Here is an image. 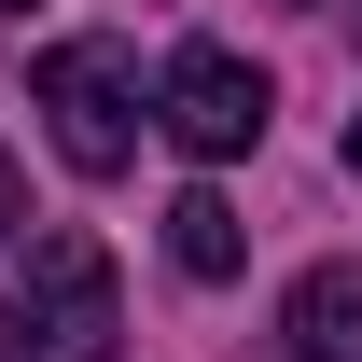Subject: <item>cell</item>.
Masks as SVG:
<instances>
[{"instance_id":"cell-1","label":"cell","mask_w":362,"mask_h":362,"mask_svg":"<svg viewBox=\"0 0 362 362\" xmlns=\"http://www.w3.org/2000/svg\"><path fill=\"white\" fill-rule=\"evenodd\" d=\"M112 334H126L112 251H98V237H28V265H14V307H0V349H14V362H98Z\"/></svg>"},{"instance_id":"cell-2","label":"cell","mask_w":362,"mask_h":362,"mask_svg":"<svg viewBox=\"0 0 362 362\" xmlns=\"http://www.w3.org/2000/svg\"><path fill=\"white\" fill-rule=\"evenodd\" d=\"M28 112L56 126V153H70L84 181H112V168L139 153V126H153V112H139V56H126V42H56L42 70H28Z\"/></svg>"},{"instance_id":"cell-3","label":"cell","mask_w":362,"mask_h":362,"mask_svg":"<svg viewBox=\"0 0 362 362\" xmlns=\"http://www.w3.org/2000/svg\"><path fill=\"white\" fill-rule=\"evenodd\" d=\"M153 126H168L195 168H223V153H251V139L279 126V84H265L237 42H181L168 70H153Z\"/></svg>"},{"instance_id":"cell-4","label":"cell","mask_w":362,"mask_h":362,"mask_svg":"<svg viewBox=\"0 0 362 362\" xmlns=\"http://www.w3.org/2000/svg\"><path fill=\"white\" fill-rule=\"evenodd\" d=\"M279 334H293V362H362V265H307Z\"/></svg>"},{"instance_id":"cell-5","label":"cell","mask_w":362,"mask_h":362,"mask_svg":"<svg viewBox=\"0 0 362 362\" xmlns=\"http://www.w3.org/2000/svg\"><path fill=\"white\" fill-rule=\"evenodd\" d=\"M168 265H181V279H237V265H251V223H237L209 181H195V195H168Z\"/></svg>"},{"instance_id":"cell-6","label":"cell","mask_w":362,"mask_h":362,"mask_svg":"<svg viewBox=\"0 0 362 362\" xmlns=\"http://www.w3.org/2000/svg\"><path fill=\"white\" fill-rule=\"evenodd\" d=\"M14 223H28V195H14V153H0V251H14Z\"/></svg>"},{"instance_id":"cell-7","label":"cell","mask_w":362,"mask_h":362,"mask_svg":"<svg viewBox=\"0 0 362 362\" xmlns=\"http://www.w3.org/2000/svg\"><path fill=\"white\" fill-rule=\"evenodd\" d=\"M349 181H362V112H349Z\"/></svg>"},{"instance_id":"cell-8","label":"cell","mask_w":362,"mask_h":362,"mask_svg":"<svg viewBox=\"0 0 362 362\" xmlns=\"http://www.w3.org/2000/svg\"><path fill=\"white\" fill-rule=\"evenodd\" d=\"M0 14H28V0H0Z\"/></svg>"}]
</instances>
